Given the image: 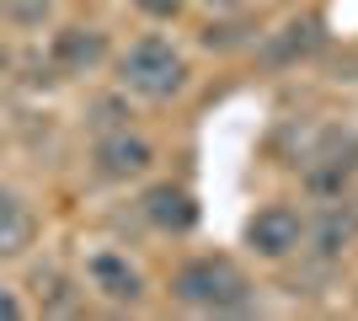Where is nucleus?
Segmentation results:
<instances>
[{
    "mask_svg": "<svg viewBox=\"0 0 358 321\" xmlns=\"http://www.w3.org/2000/svg\"><path fill=\"white\" fill-rule=\"evenodd\" d=\"M38 306L43 311H54V316H70V311H80V294L70 290V278L64 273H38Z\"/></svg>",
    "mask_w": 358,
    "mask_h": 321,
    "instance_id": "obj_11",
    "label": "nucleus"
},
{
    "mask_svg": "<svg viewBox=\"0 0 358 321\" xmlns=\"http://www.w3.org/2000/svg\"><path fill=\"white\" fill-rule=\"evenodd\" d=\"M86 284L102 300H113V306H139V294H145V273L123 252H113V246H102V252L86 257Z\"/></svg>",
    "mask_w": 358,
    "mask_h": 321,
    "instance_id": "obj_7",
    "label": "nucleus"
},
{
    "mask_svg": "<svg viewBox=\"0 0 358 321\" xmlns=\"http://www.w3.org/2000/svg\"><path fill=\"white\" fill-rule=\"evenodd\" d=\"M299 241H305V220H299V209H289V204H268V209H257L252 220H246V246L268 262L294 257Z\"/></svg>",
    "mask_w": 358,
    "mask_h": 321,
    "instance_id": "obj_5",
    "label": "nucleus"
},
{
    "mask_svg": "<svg viewBox=\"0 0 358 321\" xmlns=\"http://www.w3.org/2000/svg\"><path fill=\"white\" fill-rule=\"evenodd\" d=\"M358 171V139H327V150L305 161V193L310 199H348V183Z\"/></svg>",
    "mask_w": 358,
    "mask_h": 321,
    "instance_id": "obj_6",
    "label": "nucleus"
},
{
    "mask_svg": "<svg viewBox=\"0 0 358 321\" xmlns=\"http://www.w3.org/2000/svg\"><path fill=\"white\" fill-rule=\"evenodd\" d=\"M358 241V214L348 199H321V209L305 220V252H310L315 262H337L348 252V246Z\"/></svg>",
    "mask_w": 358,
    "mask_h": 321,
    "instance_id": "obj_3",
    "label": "nucleus"
},
{
    "mask_svg": "<svg viewBox=\"0 0 358 321\" xmlns=\"http://www.w3.org/2000/svg\"><path fill=\"white\" fill-rule=\"evenodd\" d=\"M16 316H22V300H16L11 284H0V321H16Z\"/></svg>",
    "mask_w": 358,
    "mask_h": 321,
    "instance_id": "obj_15",
    "label": "nucleus"
},
{
    "mask_svg": "<svg viewBox=\"0 0 358 321\" xmlns=\"http://www.w3.org/2000/svg\"><path fill=\"white\" fill-rule=\"evenodd\" d=\"M171 300L187 311H214V316H230V311L252 306V278L241 273L236 257H193L171 273Z\"/></svg>",
    "mask_w": 358,
    "mask_h": 321,
    "instance_id": "obj_1",
    "label": "nucleus"
},
{
    "mask_svg": "<svg viewBox=\"0 0 358 321\" xmlns=\"http://www.w3.org/2000/svg\"><path fill=\"white\" fill-rule=\"evenodd\" d=\"M0 16L11 27H43L54 16V0H0Z\"/></svg>",
    "mask_w": 358,
    "mask_h": 321,
    "instance_id": "obj_12",
    "label": "nucleus"
},
{
    "mask_svg": "<svg viewBox=\"0 0 358 321\" xmlns=\"http://www.w3.org/2000/svg\"><path fill=\"white\" fill-rule=\"evenodd\" d=\"M134 118V113H129V102H123V97H102V102H91V134H107V129H123V123Z\"/></svg>",
    "mask_w": 358,
    "mask_h": 321,
    "instance_id": "obj_13",
    "label": "nucleus"
},
{
    "mask_svg": "<svg viewBox=\"0 0 358 321\" xmlns=\"http://www.w3.org/2000/svg\"><path fill=\"white\" fill-rule=\"evenodd\" d=\"M118 86L145 97V102H171L187 86V59H182V48H171L166 38L150 32L118 54Z\"/></svg>",
    "mask_w": 358,
    "mask_h": 321,
    "instance_id": "obj_2",
    "label": "nucleus"
},
{
    "mask_svg": "<svg viewBox=\"0 0 358 321\" xmlns=\"http://www.w3.org/2000/svg\"><path fill=\"white\" fill-rule=\"evenodd\" d=\"M32 241H38V214L32 204L16 193V187H0V262L27 257Z\"/></svg>",
    "mask_w": 358,
    "mask_h": 321,
    "instance_id": "obj_10",
    "label": "nucleus"
},
{
    "mask_svg": "<svg viewBox=\"0 0 358 321\" xmlns=\"http://www.w3.org/2000/svg\"><path fill=\"white\" fill-rule=\"evenodd\" d=\"M209 6H236V0H209Z\"/></svg>",
    "mask_w": 358,
    "mask_h": 321,
    "instance_id": "obj_16",
    "label": "nucleus"
},
{
    "mask_svg": "<svg viewBox=\"0 0 358 321\" xmlns=\"http://www.w3.org/2000/svg\"><path fill=\"white\" fill-rule=\"evenodd\" d=\"M0 70H6V43H0Z\"/></svg>",
    "mask_w": 358,
    "mask_h": 321,
    "instance_id": "obj_17",
    "label": "nucleus"
},
{
    "mask_svg": "<svg viewBox=\"0 0 358 321\" xmlns=\"http://www.w3.org/2000/svg\"><path fill=\"white\" fill-rule=\"evenodd\" d=\"M91 161H96V171H102L107 183H129V177H145V171L155 166V145L123 123V129H107V134H96V145H91Z\"/></svg>",
    "mask_w": 358,
    "mask_h": 321,
    "instance_id": "obj_4",
    "label": "nucleus"
},
{
    "mask_svg": "<svg viewBox=\"0 0 358 321\" xmlns=\"http://www.w3.org/2000/svg\"><path fill=\"white\" fill-rule=\"evenodd\" d=\"M107 59V32L102 27H59L48 43V64L59 76H91Z\"/></svg>",
    "mask_w": 358,
    "mask_h": 321,
    "instance_id": "obj_9",
    "label": "nucleus"
},
{
    "mask_svg": "<svg viewBox=\"0 0 358 321\" xmlns=\"http://www.w3.org/2000/svg\"><path fill=\"white\" fill-rule=\"evenodd\" d=\"M139 214H145L161 236H187V230L198 225V199L182 183H155V187L139 193Z\"/></svg>",
    "mask_w": 358,
    "mask_h": 321,
    "instance_id": "obj_8",
    "label": "nucleus"
},
{
    "mask_svg": "<svg viewBox=\"0 0 358 321\" xmlns=\"http://www.w3.org/2000/svg\"><path fill=\"white\" fill-rule=\"evenodd\" d=\"M145 16H155V22H171V16L182 11V0H134Z\"/></svg>",
    "mask_w": 358,
    "mask_h": 321,
    "instance_id": "obj_14",
    "label": "nucleus"
}]
</instances>
